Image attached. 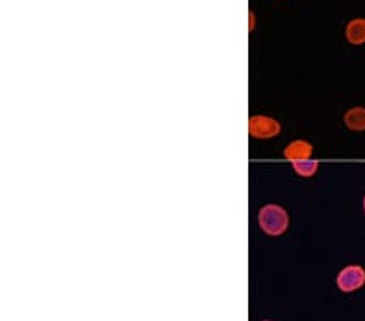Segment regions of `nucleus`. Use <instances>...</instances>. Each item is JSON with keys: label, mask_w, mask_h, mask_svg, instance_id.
Masks as SVG:
<instances>
[{"label": "nucleus", "mask_w": 365, "mask_h": 321, "mask_svg": "<svg viewBox=\"0 0 365 321\" xmlns=\"http://www.w3.org/2000/svg\"><path fill=\"white\" fill-rule=\"evenodd\" d=\"M282 156H284V159L291 162L312 159V156H314V144L307 142V140H292L291 143L286 144Z\"/></svg>", "instance_id": "nucleus-4"}, {"label": "nucleus", "mask_w": 365, "mask_h": 321, "mask_svg": "<svg viewBox=\"0 0 365 321\" xmlns=\"http://www.w3.org/2000/svg\"><path fill=\"white\" fill-rule=\"evenodd\" d=\"M365 285V268L362 265H347L336 274V288L351 294Z\"/></svg>", "instance_id": "nucleus-3"}, {"label": "nucleus", "mask_w": 365, "mask_h": 321, "mask_svg": "<svg viewBox=\"0 0 365 321\" xmlns=\"http://www.w3.org/2000/svg\"><path fill=\"white\" fill-rule=\"evenodd\" d=\"M263 321H272V320H263Z\"/></svg>", "instance_id": "nucleus-10"}, {"label": "nucleus", "mask_w": 365, "mask_h": 321, "mask_svg": "<svg viewBox=\"0 0 365 321\" xmlns=\"http://www.w3.org/2000/svg\"><path fill=\"white\" fill-rule=\"evenodd\" d=\"M253 28H255V15L250 11V33L253 31Z\"/></svg>", "instance_id": "nucleus-8"}, {"label": "nucleus", "mask_w": 365, "mask_h": 321, "mask_svg": "<svg viewBox=\"0 0 365 321\" xmlns=\"http://www.w3.org/2000/svg\"><path fill=\"white\" fill-rule=\"evenodd\" d=\"M343 122L347 130L365 132V107L356 106L347 109L343 115Z\"/></svg>", "instance_id": "nucleus-5"}, {"label": "nucleus", "mask_w": 365, "mask_h": 321, "mask_svg": "<svg viewBox=\"0 0 365 321\" xmlns=\"http://www.w3.org/2000/svg\"><path fill=\"white\" fill-rule=\"evenodd\" d=\"M362 208H364V214H365V195H364V200H362Z\"/></svg>", "instance_id": "nucleus-9"}, {"label": "nucleus", "mask_w": 365, "mask_h": 321, "mask_svg": "<svg viewBox=\"0 0 365 321\" xmlns=\"http://www.w3.org/2000/svg\"><path fill=\"white\" fill-rule=\"evenodd\" d=\"M281 122L272 115L253 114L249 117V135L258 142H267L281 135Z\"/></svg>", "instance_id": "nucleus-2"}, {"label": "nucleus", "mask_w": 365, "mask_h": 321, "mask_svg": "<svg viewBox=\"0 0 365 321\" xmlns=\"http://www.w3.org/2000/svg\"><path fill=\"white\" fill-rule=\"evenodd\" d=\"M292 171L296 172L299 177L302 179H312L315 177L320 169V162L317 159H304V161H294L291 162Z\"/></svg>", "instance_id": "nucleus-7"}, {"label": "nucleus", "mask_w": 365, "mask_h": 321, "mask_svg": "<svg viewBox=\"0 0 365 321\" xmlns=\"http://www.w3.org/2000/svg\"><path fill=\"white\" fill-rule=\"evenodd\" d=\"M257 224L268 237H281L289 229L291 218L287 209L282 208L281 204L268 203L258 209Z\"/></svg>", "instance_id": "nucleus-1"}, {"label": "nucleus", "mask_w": 365, "mask_h": 321, "mask_svg": "<svg viewBox=\"0 0 365 321\" xmlns=\"http://www.w3.org/2000/svg\"><path fill=\"white\" fill-rule=\"evenodd\" d=\"M347 43L352 46L365 44V19H354L346 25L344 29Z\"/></svg>", "instance_id": "nucleus-6"}]
</instances>
